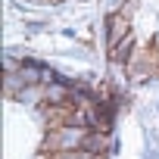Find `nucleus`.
I'll use <instances>...</instances> for the list:
<instances>
[{"instance_id":"3","label":"nucleus","mask_w":159,"mask_h":159,"mask_svg":"<svg viewBox=\"0 0 159 159\" xmlns=\"http://www.w3.org/2000/svg\"><path fill=\"white\" fill-rule=\"evenodd\" d=\"M125 38H131V16H125L122 10L109 16V25H106V41H109V50L119 47Z\"/></svg>"},{"instance_id":"6","label":"nucleus","mask_w":159,"mask_h":159,"mask_svg":"<svg viewBox=\"0 0 159 159\" xmlns=\"http://www.w3.org/2000/svg\"><path fill=\"white\" fill-rule=\"evenodd\" d=\"M50 159H103V156H94V153H88V150H66V153H53Z\"/></svg>"},{"instance_id":"2","label":"nucleus","mask_w":159,"mask_h":159,"mask_svg":"<svg viewBox=\"0 0 159 159\" xmlns=\"http://www.w3.org/2000/svg\"><path fill=\"white\" fill-rule=\"evenodd\" d=\"M156 66H159V50H156V44H147L143 50H134L131 59H128L131 81H147L150 75H156Z\"/></svg>"},{"instance_id":"4","label":"nucleus","mask_w":159,"mask_h":159,"mask_svg":"<svg viewBox=\"0 0 159 159\" xmlns=\"http://www.w3.org/2000/svg\"><path fill=\"white\" fill-rule=\"evenodd\" d=\"M81 150H88V153H94V156H106V150H109V137H106L103 131H84Z\"/></svg>"},{"instance_id":"5","label":"nucleus","mask_w":159,"mask_h":159,"mask_svg":"<svg viewBox=\"0 0 159 159\" xmlns=\"http://www.w3.org/2000/svg\"><path fill=\"white\" fill-rule=\"evenodd\" d=\"M131 50H134V38H125L119 47L109 50V56H112L116 62H128V59H131Z\"/></svg>"},{"instance_id":"1","label":"nucleus","mask_w":159,"mask_h":159,"mask_svg":"<svg viewBox=\"0 0 159 159\" xmlns=\"http://www.w3.org/2000/svg\"><path fill=\"white\" fill-rule=\"evenodd\" d=\"M84 131H91V128H75V125H66V128H53V131H47V137H44V153H66V150H78L81 147V140H84Z\"/></svg>"}]
</instances>
